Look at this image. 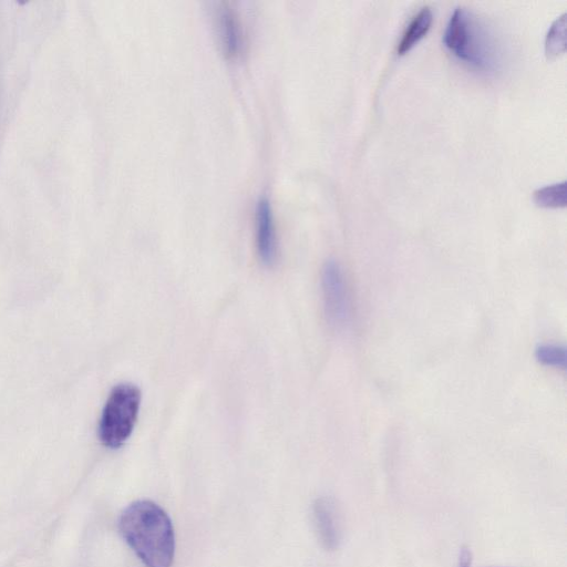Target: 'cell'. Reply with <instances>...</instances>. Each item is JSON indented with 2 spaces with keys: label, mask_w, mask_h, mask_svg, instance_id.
<instances>
[{
  "label": "cell",
  "mask_w": 567,
  "mask_h": 567,
  "mask_svg": "<svg viewBox=\"0 0 567 567\" xmlns=\"http://www.w3.org/2000/svg\"><path fill=\"white\" fill-rule=\"evenodd\" d=\"M120 532L147 567H169L175 537L168 515L151 501L130 504L121 514Z\"/></svg>",
  "instance_id": "6da1fadb"
},
{
  "label": "cell",
  "mask_w": 567,
  "mask_h": 567,
  "mask_svg": "<svg viewBox=\"0 0 567 567\" xmlns=\"http://www.w3.org/2000/svg\"><path fill=\"white\" fill-rule=\"evenodd\" d=\"M443 43L455 58L480 72H495L501 64L499 45L494 35L466 8L458 7L452 12Z\"/></svg>",
  "instance_id": "7a4b0ae2"
},
{
  "label": "cell",
  "mask_w": 567,
  "mask_h": 567,
  "mask_svg": "<svg viewBox=\"0 0 567 567\" xmlns=\"http://www.w3.org/2000/svg\"><path fill=\"white\" fill-rule=\"evenodd\" d=\"M141 399V390L135 384L120 383L112 389L97 427L104 446L118 449L127 441L136 424Z\"/></svg>",
  "instance_id": "3957f363"
},
{
  "label": "cell",
  "mask_w": 567,
  "mask_h": 567,
  "mask_svg": "<svg viewBox=\"0 0 567 567\" xmlns=\"http://www.w3.org/2000/svg\"><path fill=\"white\" fill-rule=\"evenodd\" d=\"M321 289L328 323L336 329L343 328L351 317L350 298L342 268L333 259L322 267Z\"/></svg>",
  "instance_id": "277c9868"
},
{
  "label": "cell",
  "mask_w": 567,
  "mask_h": 567,
  "mask_svg": "<svg viewBox=\"0 0 567 567\" xmlns=\"http://www.w3.org/2000/svg\"><path fill=\"white\" fill-rule=\"evenodd\" d=\"M214 27L224 53L236 58L243 51L245 35L237 11L229 2L219 1L214 7Z\"/></svg>",
  "instance_id": "5b68a950"
},
{
  "label": "cell",
  "mask_w": 567,
  "mask_h": 567,
  "mask_svg": "<svg viewBox=\"0 0 567 567\" xmlns=\"http://www.w3.org/2000/svg\"><path fill=\"white\" fill-rule=\"evenodd\" d=\"M255 234L259 258L264 264L271 266L277 259L278 245L272 206L265 195L256 203Z\"/></svg>",
  "instance_id": "8992f818"
},
{
  "label": "cell",
  "mask_w": 567,
  "mask_h": 567,
  "mask_svg": "<svg viewBox=\"0 0 567 567\" xmlns=\"http://www.w3.org/2000/svg\"><path fill=\"white\" fill-rule=\"evenodd\" d=\"M312 516L318 538L328 550H334L341 542V520L338 507L330 497H319L312 505Z\"/></svg>",
  "instance_id": "52a82bcc"
},
{
  "label": "cell",
  "mask_w": 567,
  "mask_h": 567,
  "mask_svg": "<svg viewBox=\"0 0 567 567\" xmlns=\"http://www.w3.org/2000/svg\"><path fill=\"white\" fill-rule=\"evenodd\" d=\"M433 22L431 8L423 7L415 13L398 44V53L403 55L413 49L429 32Z\"/></svg>",
  "instance_id": "ba28073f"
},
{
  "label": "cell",
  "mask_w": 567,
  "mask_h": 567,
  "mask_svg": "<svg viewBox=\"0 0 567 567\" xmlns=\"http://www.w3.org/2000/svg\"><path fill=\"white\" fill-rule=\"evenodd\" d=\"M566 13L558 17L549 27L545 38V53L548 59L557 58L566 50Z\"/></svg>",
  "instance_id": "9c48e42d"
},
{
  "label": "cell",
  "mask_w": 567,
  "mask_h": 567,
  "mask_svg": "<svg viewBox=\"0 0 567 567\" xmlns=\"http://www.w3.org/2000/svg\"><path fill=\"white\" fill-rule=\"evenodd\" d=\"M535 204L543 208H563L566 206V182L537 188L533 194Z\"/></svg>",
  "instance_id": "30bf717a"
},
{
  "label": "cell",
  "mask_w": 567,
  "mask_h": 567,
  "mask_svg": "<svg viewBox=\"0 0 567 567\" xmlns=\"http://www.w3.org/2000/svg\"><path fill=\"white\" fill-rule=\"evenodd\" d=\"M536 360L546 367L565 369L567 361L566 348L554 343H544L535 349Z\"/></svg>",
  "instance_id": "8fae6325"
}]
</instances>
